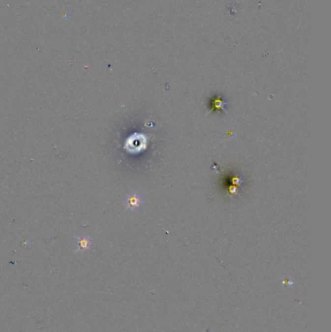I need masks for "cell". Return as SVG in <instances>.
Segmentation results:
<instances>
[{
    "instance_id": "3",
    "label": "cell",
    "mask_w": 331,
    "mask_h": 332,
    "mask_svg": "<svg viewBox=\"0 0 331 332\" xmlns=\"http://www.w3.org/2000/svg\"><path fill=\"white\" fill-rule=\"evenodd\" d=\"M91 246V242H90V239L89 237H83V238H80L79 241H78V249L80 251H86V250H89Z\"/></svg>"
},
{
    "instance_id": "1",
    "label": "cell",
    "mask_w": 331,
    "mask_h": 332,
    "mask_svg": "<svg viewBox=\"0 0 331 332\" xmlns=\"http://www.w3.org/2000/svg\"><path fill=\"white\" fill-rule=\"evenodd\" d=\"M136 135L137 136H132L130 138L131 141L130 142L128 141V143H126L127 150H129L132 152L140 151L142 149L146 148V143H147L146 137H144L141 134H136Z\"/></svg>"
},
{
    "instance_id": "2",
    "label": "cell",
    "mask_w": 331,
    "mask_h": 332,
    "mask_svg": "<svg viewBox=\"0 0 331 332\" xmlns=\"http://www.w3.org/2000/svg\"><path fill=\"white\" fill-rule=\"evenodd\" d=\"M141 203V199L139 196H137L136 194H132L130 195L127 200H126V206L129 209H136L137 207H139Z\"/></svg>"
}]
</instances>
